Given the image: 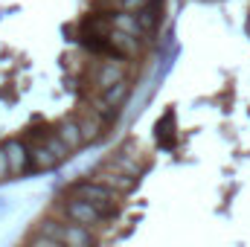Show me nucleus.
Returning a JSON list of instances; mask_svg holds the SVG:
<instances>
[{"label": "nucleus", "mask_w": 250, "mask_h": 247, "mask_svg": "<svg viewBox=\"0 0 250 247\" xmlns=\"http://www.w3.org/2000/svg\"><path fill=\"white\" fill-rule=\"evenodd\" d=\"M6 175H12V169H9V154H6V145H0V181H3Z\"/></svg>", "instance_id": "obj_13"}, {"label": "nucleus", "mask_w": 250, "mask_h": 247, "mask_svg": "<svg viewBox=\"0 0 250 247\" xmlns=\"http://www.w3.org/2000/svg\"><path fill=\"white\" fill-rule=\"evenodd\" d=\"M111 23L117 26V32H125V35H131V38H140L146 29L140 26V21H137V15H128V12H117V15H111Z\"/></svg>", "instance_id": "obj_7"}, {"label": "nucleus", "mask_w": 250, "mask_h": 247, "mask_svg": "<svg viewBox=\"0 0 250 247\" xmlns=\"http://www.w3.org/2000/svg\"><path fill=\"white\" fill-rule=\"evenodd\" d=\"M64 212H67L70 224H82V227H87V230L102 224V212H99L93 204H87V201H79V198L67 201V204H64Z\"/></svg>", "instance_id": "obj_3"}, {"label": "nucleus", "mask_w": 250, "mask_h": 247, "mask_svg": "<svg viewBox=\"0 0 250 247\" xmlns=\"http://www.w3.org/2000/svg\"><path fill=\"white\" fill-rule=\"evenodd\" d=\"M32 247H64V245L56 242V239H50V236H38V239L32 242Z\"/></svg>", "instance_id": "obj_14"}, {"label": "nucleus", "mask_w": 250, "mask_h": 247, "mask_svg": "<svg viewBox=\"0 0 250 247\" xmlns=\"http://www.w3.org/2000/svg\"><path fill=\"white\" fill-rule=\"evenodd\" d=\"M41 236H50L64 247H93V233L82 224H56V221H44L41 224Z\"/></svg>", "instance_id": "obj_1"}, {"label": "nucleus", "mask_w": 250, "mask_h": 247, "mask_svg": "<svg viewBox=\"0 0 250 247\" xmlns=\"http://www.w3.org/2000/svg\"><path fill=\"white\" fill-rule=\"evenodd\" d=\"M128 93H131V82L123 79L120 84H114L111 90H105V93H102V102H105L108 108H117V105H123L125 99H128Z\"/></svg>", "instance_id": "obj_9"}, {"label": "nucleus", "mask_w": 250, "mask_h": 247, "mask_svg": "<svg viewBox=\"0 0 250 247\" xmlns=\"http://www.w3.org/2000/svg\"><path fill=\"white\" fill-rule=\"evenodd\" d=\"M151 6V0H120V9L128 12V15H140L143 9H148Z\"/></svg>", "instance_id": "obj_12"}, {"label": "nucleus", "mask_w": 250, "mask_h": 247, "mask_svg": "<svg viewBox=\"0 0 250 247\" xmlns=\"http://www.w3.org/2000/svg\"><path fill=\"white\" fill-rule=\"evenodd\" d=\"M6 154H9V169H12V175H23V172H29V166H32V154L26 151V145H23L21 140H9V143H6Z\"/></svg>", "instance_id": "obj_4"}, {"label": "nucleus", "mask_w": 250, "mask_h": 247, "mask_svg": "<svg viewBox=\"0 0 250 247\" xmlns=\"http://www.w3.org/2000/svg\"><path fill=\"white\" fill-rule=\"evenodd\" d=\"M125 79V67L120 62H105L99 67V73H96V84H99V90L105 93V90H111L114 84H120Z\"/></svg>", "instance_id": "obj_5"}, {"label": "nucleus", "mask_w": 250, "mask_h": 247, "mask_svg": "<svg viewBox=\"0 0 250 247\" xmlns=\"http://www.w3.org/2000/svg\"><path fill=\"white\" fill-rule=\"evenodd\" d=\"M56 137L62 140L70 151H79V148L84 145V134H82V128H79L76 120H64V123L59 125V131H56Z\"/></svg>", "instance_id": "obj_6"}, {"label": "nucleus", "mask_w": 250, "mask_h": 247, "mask_svg": "<svg viewBox=\"0 0 250 247\" xmlns=\"http://www.w3.org/2000/svg\"><path fill=\"white\" fill-rule=\"evenodd\" d=\"M76 123H79L82 134H84V143H93V140L102 134V123H99V120H93V117H79Z\"/></svg>", "instance_id": "obj_10"}, {"label": "nucleus", "mask_w": 250, "mask_h": 247, "mask_svg": "<svg viewBox=\"0 0 250 247\" xmlns=\"http://www.w3.org/2000/svg\"><path fill=\"white\" fill-rule=\"evenodd\" d=\"M62 163V157L56 154V151H50L47 145H38L35 151H32V169L35 172H47V169H56Z\"/></svg>", "instance_id": "obj_8"}, {"label": "nucleus", "mask_w": 250, "mask_h": 247, "mask_svg": "<svg viewBox=\"0 0 250 247\" xmlns=\"http://www.w3.org/2000/svg\"><path fill=\"white\" fill-rule=\"evenodd\" d=\"M111 44L120 47L123 53H137V50H140L137 38H131V35H125V32H111Z\"/></svg>", "instance_id": "obj_11"}, {"label": "nucleus", "mask_w": 250, "mask_h": 247, "mask_svg": "<svg viewBox=\"0 0 250 247\" xmlns=\"http://www.w3.org/2000/svg\"><path fill=\"white\" fill-rule=\"evenodd\" d=\"M73 198L93 204L99 212H111V209H114V189H108V186L99 184V181L76 184V186H73Z\"/></svg>", "instance_id": "obj_2"}]
</instances>
